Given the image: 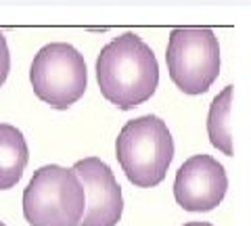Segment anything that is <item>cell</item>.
<instances>
[{
	"instance_id": "1",
	"label": "cell",
	"mask_w": 251,
	"mask_h": 226,
	"mask_svg": "<svg viewBox=\"0 0 251 226\" xmlns=\"http://www.w3.org/2000/svg\"><path fill=\"white\" fill-rule=\"evenodd\" d=\"M94 72L100 95L122 111L147 103L159 84L155 52L132 32L113 38L100 49Z\"/></svg>"
},
{
	"instance_id": "2",
	"label": "cell",
	"mask_w": 251,
	"mask_h": 226,
	"mask_svg": "<svg viewBox=\"0 0 251 226\" xmlns=\"http://www.w3.org/2000/svg\"><path fill=\"white\" fill-rule=\"evenodd\" d=\"M115 155L126 178L138 189H153L168 174L174 159V138L157 115L130 120L115 138Z\"/></svg>"
},
{
	"instance_id": "3",
	"label": "cell",
	"mask_w": 251,
	"mask_h": 226,
	"mask_svg": "<svg viewBox=\"0 0 251 226\" xmlns=\"http://www.w3.org/2000/svg\"><path fill=\"white\" fill-rule=\"evenodd\" d=\"M86 197L72 168H38L23 191V216L29 226H77Z\"/></svg>"
},
{
	"instance_id": "4",
	"label": "cell",
	"mask_w": 251,
	"mask_h": 226,
	"mask_svg": "<svg viewBox=\"0 0 251 226\" xmlns=\"http://www.w3.org/2000/svg\"><path fill=\"white\" fill-rule=\"evenodd\" d=\"M166 63L172 82L184 95H203L220 75V42L209 27H174Z\"/></svg>"
},
{
	"instance_id": "5",
	"label": "cell",
	"mask_w": 251,
	"mask_h": 226,
	"mask_svg": "<svg viewBox=\"0 0 251 226\" xmlns=\"http://www.w3.org/2000/svg\"><path fill=\"white\" fill-rule=\"evenodd\" d=\"M29 82L42 103L65 111L84 97L88 86L84 54L67 42L42 46L31 61Z\"/></svg>"
},
{
	"instance_id": "6",
	"label": "cell",
	"mask_w": 251,
	"mask_h": 226,
	"mask_svg": "<svg viewBox=\"0 0 251 226\" xmlns=\"http://www.w3.org/2000/svg\"><path fill=\"white\" fill-rule=\"evenodd\" d=\"M72 170L82 182L86 197L84 216L77 226H115L124 214V197L111 168L99 157H84Z\"/></svg>"
},
{
	"instance_id": "7",
	"label": "cell",
	"mask_w": 251,
	"mask_h": 226,
	"mask_svg": "<svg viewBox=\"0 0 251 226\" xmlns=\"http://www.w3.org/2000/svg\"><path fill=\"white\" fill-rule=\"evenodd\" d=\"M228 191L224 166L211 155H193L176 172L174 199L186 212H211Z\"/></svg>"
},
{
	"instance_id": "8",
	"label": "cell",
	"mask_w": 251,
	"mask_h": 226,
	"mask_svg": "<svg viewBox=\"0 0 251 226\" xmlns=\"http://www.w3.org/2000/svg\"><path fill=\"white\" fill-rule=\"evenodd\" d=\"M29 161L23 132L11 124H0V191H9L21 180Z\"/></svg>"
},
{
	"instance_id": "9",
	"label": "cell",
	"mask_w": 251,
	"mask_h": 226,
	"mask_svg": "<svg viewBox=\"0 0 251 226\" xmlns=\"http://www.w3.org/2000/svg\"><path fill=\"white\" fill-rule=\"evenodd\" d=\"M232 86H226L211 100L207 113V134L209 143L218 151L232 157V132H230V109H232Z\"/></svg>"
},
{
	"instance_id": "10",
	"label": "cell",
	"mask_w": 251,
	"mask_h": 226,
	"mask_svg": "<svg viewBox=\"0 0 251 226\" xmlns=\"http://www.w3.org/2000/svg\"><path fill=\"white\" fill-rule=\"evenodd\" d=\"M11 72V52H9V44H6L4 34L0 32V86L6 82Z\"/></svg>"
},
{
	"instance_id": "11",
	"label": "cell",
	"mask_w": 251,
	"mask_h": 226,
	"mask_svg": "<svg viewBox=\"0 0 251 226\" xmlns=\"http://www.w3.org/2000/svg\"><path fill=\"white\" fill-rule=\"evenodd\" d=\"M184 226H214V224H209V222H186Z\"/></svg>"
},
{
	"instance_id": "12",
	"label": "cell",
	"mask_w": 251,
	"mask_h": 226,
	"mask_svg": "<svg viewBox=\"0 0 251 226\" xmlns=\"http://www.w3.org/2000/svg\"><path fill=\"white\" fill-rule=\"evenodd\" d=\"M0 226H6V224H4V222H0Z\"/></svg>"
}]
</instances>
